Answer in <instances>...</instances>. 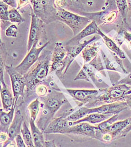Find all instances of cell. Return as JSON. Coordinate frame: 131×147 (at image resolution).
I'll return each instance as SVG.
<instances>
[{"label":"cell","instance_id":"cell-28","mask_svg":"<svg viewBox=\"0 0 131 147\" xmlns=\"http://www.w3.org/2000/svg\"><path fill=\"white\" fill-rule=\"evenodd\" d=\"M40 105L41 103L40 100L38 98H36L28 106V110L30 113V119L34 121L39 113Z\"/></svg>","mask_w":131,"mask_h":147},{"label":"cell","instance_id":"cell-37","mask_svg":"<svg viewBox=\"0 0 131 147\" xmlns=\"http://www.w3.org/2000/svg\"><path fill=\"white\" fill-rule=\"evenodd\" d=\"M9 140V137L8 133L1 131V147H7V144Z\"/></svg>","mask_w":131,"mask_h":147},{"label":"cell","instance_id":"cell-11","mask_svg":"<svg viewBox=\"0 0 131 147\" xmlns=\"http://www.w3.org/2000/svg\"><path fill=\"white\" fill-rule=\"evenodd\" d=\"M82 69L94 83L102 81L100 77V72L104 70V68L98 55L90 62L85 63Z\"/></svg>","mask_w":131,"mask_h":147},{"label":"cell","instance_id":"cell-42","mask_svg":"<svg viewBox=\"0 0 131 147\" xmlns=\"http://www.w3.org/2000/svg\"><path fill=\"white\" fill-rule=\"evenodd\" d=\"M1 1H3L4 3H5L6 4L10 6L13 8L17 7V5H18L17 0H1Z\"/></svg>","mask_w":131,"mask_h":147},{"label":"cell","instance_id":"cell-27","mask_svg":"<svg viewBox=\"0 0 131 147\" xmlns=\"http://www.w3.org/2000/svg\"><path fill=\"white\" fill-rule=\"evenodd\" d=\"M89 111V108H87L86 107H82L81 108H79L76 111L74 112L70 115L68 116L67 117V119L69 121H71L72 123L74 121H76L84 118L85 116L88 115Z\"/></svg>","mask_w":131,"mask_h":147},{"label":"cell","instance_id":"cell-14","mask_svg":"<svg viewBox=\"0 0 131 147\" xmlns=\"http://www.w3.org/2000/svg\"><path fill=\"white\" fill-rule=\"evenodd\" d=\"M97 39L96 36H93L89 40H85L83 42H79L76 45L72 46V47H67L66 46V49L67 51V55L65 58L66 63V70L64 72V74L66 73L67 71L68 70L70 65L76 59V57L82 52L83 49L88 44L95 41Z\"/></svg>","mask_w":131,"mask_h":147},{"label":"cell","instance_id":"cell-47","mask_svg":"<svg viewBox=\"0 0 131 147\" xmlns=\"http://www.w3.org/2000/svg\"><path fill=\"white\" fill-rule=\"evenodd\" d=\"M71 1H72L73 2H78L79 0H71Z\"/></svg>","mask_w":131,"mask_h":147},{"label":"cell","instance_id":"cell-29","mask_svg":"<svg viewBox=\"0 0 131 147\" xmlns=\"http://www.w3.org/2000/svg\"><path fill=\"white\" fill-rule=\"evenodd\" d=\"M8 20L11 22L21 24L24 22V19L17 9L13 8L9 10Z\"/></svg>","mask_w":131,"mask_h":147},{"label":"cell","instance_id":"cell-17","mask_svg":"<svg viewBox=\"0 0 131 147\" xmlns=\"http://www.w3.org/2000/svg\"><path fill=\"white\" fill-rule=\"evenodd\" d=\"M0 81L2 84L1 87V96L3 108L5 110H10L14 104V97L12 96L7 84L5 82L3 74H0Z\"/></svg>","mask_w":131,"mask_h":147},{"label":"cell","instance_id":"cell-4","mask_svg":"<svg viewBox=\"0 0 131 147\" xmlns=\"http://www.w3.org/2000/svg\"><path fill=\"white\" fill-rule=\"evenodd\" d=\"M33 12L45 23L57 21V10L54 7L50 0H34L32 3Z\"/></svg>","mask_w":131,"mask_h":147},{"label":"cell","instance_id":"cell-23","mask_svg":"<svg viewBox=\"0 0 131 147\" xmlns=\"http://www.w3.org/2000/svg\"><path fill=\"white\" fill-rule=\"evenodd\" d=\"M98 34L103 38L106 45L108 47L110 51L117 55L120 59H125L126 58L124 52L120 49V48L116 44V43L108 36L105 35L99 28L98 29Z\"/></svg>","mask_w":131,"mask_h":147},{"label":"cell","instance_id":"cell-36","mask_svg":"<svg viewBox=\"0 0 131 147\" xmlns=\"http://www.w3.org/2000/svg\"><path fill=\"white\" fill-rule=\"evenodd\" d=\"M74 81L78 80H85L87 82H91L90 78L88 76L87 74L84 71V70L82 68V69L79 72V73L77 74L76 77L74 79Z\"/></svg>","mask_w":131,"mask_h":147},{"label":"cell","instance_id":"cell-8","mask_svg":"<svg viewBox=\"0 0 131 147\" xmlns=\"http://www.w3.org/2000/svg\"><path fill=\"white\" fill-rule=\"evenodd\" d=\"M66 91L76 101L81 104V106L93 103L99 93L96 90L67 89Z\"/></svg>","mask_w":131,"mask_h":147},{"label":"cell","instance_id":"cell-6","mask_svg":"<svg viewBox=\"0 0 131 147\" xmlns=\"http://www.w3.org/2000/svg\"><path fill=\"white\" fill-rule=\"evenodd\" d=\"M49 44L50 42H46L40 48L36 47L37 43L34 44L22 62L15 67L16 71L23 76L27 74L30 70L31 68H32L33 65L39 59L41 53Z\"/></svg>","mask_w":131,"mask_h":147},{"label":"cell","instance_id":"cell-9","mask_svg":"<svg viewBox=\"0 0 131 147\" xmlns=\"http://www.w3.org/2000/svg\"><path fill=\"white\" fill-rule=\"evenodd\" d=\"M128 106L125 101H118L113 103L102 105L98 107L89 109V114L94 113L106 115H116L119 114L121 111L127 109Z\"/></svg>","mask_w":131,"mask_h":147},{"label":"cell","instance_id":"cell-44","mask_svg":"<svg viewBox=\"0 0 131 147\" xmlns=\"http://www.w3.org/2000/svg\"><path fill=\"white\" fill-rule=\"evenodd\" d=\"M124 101L126 102L128 107H130L131 110V94L127 95L124 98Z\"/></svg>","mask_w":131,"mask_h":147},{"label":"cell","instance_id":"cell-18","mask_svg":"<svg viewBox=\"0 0 131 147\" xmlns=\"http://www.w3.org/2000/svg\"><path fill=\"white\" fill-rule=\"evenodd\" d=\"M101 52L104 63L105 64L106 69L117 71L121 74H128V72L127 71V70L123 66L122 61L120 59V58H119L118 57L117 55H115L114 54V59L111 60L109 58L107 57V56L102 51H101Z\"/></svg>","mask_w":131,"mask_h":147},{"label":"cell","instance_id":"cell-38","mask_svg":"<svg viewBox=\"0 0 131 147\" xmlns=\"http://www.w3.org/2000/svg\"><path fill=\"white\" fill-rule=\"evenodd\" d=\"M17 146L18 147H26L27 145L24 142L23 138H22L21 135L19 134L16 136L15 138Z\"/></svg>","mask_w":131,"mask_h":147},{"label":"cell","instance_id":"cell-13","mask_svg":"<svg viewBox=\"0 0 131 147\" xmlns=\"http://www.w3.org/2000/svg\"><path fill=\"white\" fill-rule=\"evenodd\" d=\"M98 126H92L87 122H82L69 127L66 131L67 134L82 136L96 139Z\"/></svg>","mask_w":131,"mask_h":147},{"label":"cell","instance_id":"cell-40","mask_svg":"<svg viewBox=\"0 0 131 147\" xmlns=\"http://www.w3.org/2000/svg\"><path fill=\"white\" fill-rule=\"evenodd\" d=\"M117 84H126L131 86V74L123 78L117 82Z\"/></svg>","mask_w":131,"mask_h":147},{"label":"cell","instance_id":"cell-5","mask_svg":"<svg viewBox=\"0 0 131 147\" xmlns=\"http://www.w3.org/2000/svg\"><path fill=\"white\" fill-rule=\"evenodd\" d=\"M5 68L10 78L14 97L18 100L20 96L24 95V89L26 87L25 78L24 76L16 71L15 67L11 65H5Z\"/></svg>","mask_w":131,"mask_h":147},{"label":"cell","instance_id":"cell-46","mask_svg":"<svg viewBox=\"0 0 131 147\" xmlns=\"http://www.w3.org/2000/svg\"><path fill=\"white\" fill-rule=\"evenodd\" d=\"M46 147H56L55 144V140L46 141Z\"/></svg>","mask_w":131,"mask_h":147},{"label":"cell","instance_id":"cell-19","mask_svg":"<svg viewBox=\"0 0 131 147\" xmlns=\"http://www.w3.org/2000/svg\"><path fill=\"white\" fill-rule=\"evenodd\" d=\"M18 100L14 98V104L11 107V109L9 110V113H6L3 111V110L1 109V114H0V129L1 131L7 133L11 123L14 119V114L16 106L17 105Z\"/></svg>","mask_w":131,"mask_h":147},{"label":"cell","instance_id":"cell-1","mask_svg":"<svg viewBox=\"0 0 131 147\" xmlns=\"http://www.w3.org/2000/svg\"><path fill=\"white\" fill-rule=\"evenodd\" d=\"M50 57L51 54L44 57L42 56V59L33 67L32 69L24 75L26 80L27 92L33 91L48 76L51 67Z\"/></svg>","mask_w":131,"mask_h":147},{"label":"cell","instance_id":"cell-45","mask_svg":"<svg viewBox=\"0 0 131 147\" xmlns=\"http://www.w3.org/2000/svg\"><path fill=\"white\" fill-rule=\"evenodd\" d=\"M123 33L124 35V39H126L127 40H128L129 42L131 43V34L128 33V32H126V31H123Z\"/></svg>","mask_w":131,"mask_h":147},{"label":"cell","instance_id":"cell-3","mask_svg":"<svg viewBox=\"0 0 131 147\" xmlns=\"http://www.w3.org/2000/svg\"><path fill=\"white\" fill-rule=\"evenodd\" d=\"M57 20L67 25L73 32L76 36L91 22V20L86 16H82L73 13L64 9H57Z\"/></svg>","mask_w":131,"mask_h":147},{"label":"cell","instance_id":"cell-16","mask_svg":"<svg viewBox=\"0 0 131 147\" xmlns=\"http://www.w3.org/2000/svg\"><path fill=\"white\" fill-rule=\"evenodd\" d=\"M24 121V116L22 114L21 110H18L16 111L11 125L7 132L9 137V140L7 144V146H8L9 144L13 142L14 139H15L17 135L21 133L22 125Z\"/></svg>","mask_w":131,"mask_h":147},{"label":"cell","instance_id":"cell-22","mask_svg":"<svg viewBox=\"0 0 131 147\" xmlns=\"http://www.w3.org/2000/svg\"><path fill=\"white\" fill-rule=\"evenodd\" d=\"M113 115H106V114H100L98 113H94L88 114L86 116H85L84 118L78 120L76 121H74L72 123V125H76V124L82 123V122H87L91 124H97L100 123L106 119H109L110 117H111Z\"/></svg>","mask_w":131,"mask_h":147},{"label":"cell","instance_id":"cell-30","mask_svg":"<svg viewBox=\"0 0 131 147\" xmlns=\"http://www.w3.org/2000/svg\"><path fill=\"white\" fill-rule=\"evenodd\" d=\"M118 119V114L114 115L106 120L99 123L97 125L98 129L102 131H106L113 123L116 122Z\"/></svg>","mask_w":131,"mask_h":147},{"label":"cell","instance_id":"cell-41","mask_svg":"<svg viewBox=\"0 0 131 147\" xmlns=\"http://www.w3.org/2000/svg\"><path fill=\"white\" fill-rule=\"evenodd\" d=\"M66 0H54V5L56 9H63Z\"/></svg>","mask_w":131,"mask_h":147},{"label":"cell","instance_id":"cell-39","mask_svg":"<svg viewBox=\"0 0 131 147\" xmlns=\"http://www.w3.org/2000/svg\"><path fill=\"white\" fill-rule=\"evenodd\" d=\"M129 119V124L122 131L120 134V137H125L131 131V117Z\"/></svg>","mask_w":131,"mask_h":147},{"label":"cell","instance_id":"cell-25","mask_svg":"<svg viewBox=\"0 0 131 147\" xmlns=\"http://www.w3.org/2000/svg\"><path fill=\"white\" fill-rule=\"evenodd\" d=\"M67 51L66 48L61 42H56L55 49L52 55V63H60L66 57Z\"/></svg>","mask_w":131,"mask_h":147},{"label":"cell","instance_id":"cell-31","mask_svg":"<svg viewBox=\"0 0 131 147\" xmlns=\"http://www.w3.org/2000/svg\"><path fill=\"white\" fill-rule=\"evenodd\" d=\"M116 6L120 12L123 21L126 22L127 13V0H115Z\"/></svg>","mask_w":131,"mask_h":147},{"label":"cell","instance_id":"cell-35","mask_svg":"<svg viewBox=\"0 0 131 147\" xmlns=\"http://www.w3.org/2000/svg\"><path fill=\"white\" fill-rule=\"evenodd\" d=\"M35 92L38 96L44 97L47 93V88L44 85L38 84L35 88Z\"/></svg>","mask_w":131,"mask_h":147},{"label":"cell","instance_id":"cell-24","mask_svg":"<svg viewBox=\"0 0 131 147\" xmlns=\"http://www.w3.org/2000/svg\"><path fill=\"white\" fill-rule=\"evenodd\" d=\"M129 124V119H127L123 121L115 122L106 131L109 132L115 139L118 136H120L122 131Z\"/></svg>","mask_w":131,"mask_h":147},{"label":"cell","instance_id":"cell-21","mask_svg":"<svg viewBox=\"0 0 131 147\" xmlns=\"http://www.w3.org/2000/svg\"><path fill=\"white\" fill-rule=\"evenodd\" d=\"M100 47V44L99 42H95L92 45L88 44L82 52L85 63L90 62L98 55Z\"/></svg>","mask_w":131,"mask_h":147},{"label":"cell","instance_id":"cell-12","mask_svg":"<svg viewBox=\"0 0 131 147\" xmlns=\"http://www.w3.org/2000/svg\"><path fill=\"white\" fill-rule=\"evenodd\" d=\"M66 101L63 94L51 95L44 101V110L48 113L50 117L52 118L61 106Z\"/></svg>","mask_w":131,"mask_h":147},{"label":"cell","instance_id":"cell-34","mask_svg":"<svg viewBox=\"0 0 131 147\" xmlns=\"http://www.w3.org/2000/svg\"><path fill=\"white\" fill-rule=\"evenodd\" d=\"M18 34V28L14 24L9 26L5 31V35L8 37L16 38Z\"/></svg>","mask_w":131,"mask_h":147},{"label":"cell","instance_id":"cell-2","mask_svg":"<svg viewBox=\"0 0 131 147\" xmlns=\"http://www.w3.org/2000/svg\"><path fill=\"white\" fill-rule=\"evenodd\" d=\"M101 91L103 93L98 96L92 104L98 102L110 104L124 101L126 96L131 94V86L126 84H117Z\"/></svg>","mask_w":131,"mask_h":147},{"label":"cell","instance_id":"cell-26","mask_svg":"<svg viewBox=\"0 0 131 147\" xmlns=\"http://www.w3.org/2000/svg\"><path fill=\"white\" fill-rule=\"evenodd\" d=\"M21 133L27 147H35L33 142L31 130L30 131V130L28 128V126L27 124V123L25 121L23 122V124L22 125Z\"/></svg>","mask_w":131,"mask_h":147},{"label":"cell","instance_id":"cell-48","mask_svg":"<svg viewBox=\"0 0 131 147\" xmlns=\"http://www.w3.org/2000/svg\"><path fill=\"white\" fill-rule=\"evenodd\" d=\"M29 1H31V3H32V2H33V1H34V0H29Z\"/></svg>","mask_w":131,"mask_h":147},{"label":"cell","instance_id":"cell-20","mask_svg":"<svg viewBox=\"0 0 131 147\" xmlns=\"http://www.w3.org/2000/svg\"><path fill=\"white\" fill-rule=\"evenodd\" d=\"M29 124L31 126V130L32 132V136L33 138V142L35 147H46V140H44V133L42 132L40 129L36 126L34 121L30 119Z\"/></svg>","mask_w":131,"mask_h":147},{"label":"cell","instance_id":"cell-33","mask_svg":"<svg viewBox=\"0 0 131 147\" xmlns=\"http://www.w3.org/2000/svg\"><path fill=\"white\" fill-rule=\"evenodd\" d=\"M9 5L4 3L3 1H0V18L1 21H8V10Z\"/></svg>","mask_w":131,"mask_h":147},{"label":"cell","instance_id":"cell-15","mask_svg":"<svg viewBox=\"0 0 131 147\" xmlns=\"http://www.w3.org/2000/svg\"><path fill=\"white\" fill-rule=\"evenodd\" d=\"M98 25L95 21H92L82 31L66 43V46L72 47L79 43L80 41L88 36L98 34Z\"/></svg>","mask_w":131,"mask_h":147},{"label":"cell","instance_id":"cell-32","mask_svg":"<svg viewBox=\"0 0 131 147\" xmlns=\"http://www.w3.org/2000/svg\"><path fill=\"white\" fill-rule=\"evenodd\" d=\"M7 56L5 45L1 42V55H0V74H3L5 68V61Z\"/></svg>","mask_w":131,"mask_h":147},{"label":"cell","instance_id":"cell-43","mask_svg":"<svg viewBox=\"0 0 131 147\" xmlns=\"http://www.w3.org/2000/svg\"><path fill=\"white\" fill-rule=\"evenodd\" d=\"M28 1L29 0H18L17 9L19 10L20 9H21L23 6L26 5L29 2Z\"/></svg>","mask_w":131,"mask_h":147},{"label":"cell","instance_id":"cell-10","mask_svg":"<svg viewBox=\"0 0 131 147\" xmlns=\"http://www.w3.org/2000/svg\"><path fill=\"white\" fill-rule=\"evenodd\" d=\"M66 115L56 118L51 121L44 130V134H66L69 127L72 125Z\"/></svg>","mask_w":131,"mask_h":147},{"label":"cell","instance_id":"cell-7","mask_svg":"<svg viewBox=\"0 0 131 147\" xmlns=\"http://www.w3.org/2000/svg\"><path fill=\"white\" fill-rule=\"evenodd\" d=\"M43 22L44 21L38 18L33 11L31 14V24L28 41V52L30 51L34 44L38 42L43 32Z\"/></svg>","mask_w":131,"mask_h":147}]
</instances>
